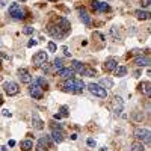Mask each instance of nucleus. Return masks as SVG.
Instances as JSON below:
<instances>
[{"instance_id": "obj_15", "label": "nucleus", "mask_w": 151, "mask_h": 151, "mask_svg": "<svg viewBox=\"0 0 151 151\" xmlns=\"http://www.w3.org/2000/svg\"><path fill=\"white\" fill-rule=\"evenodd\" d=\"M18 77L21 80V83H32V76L27 73V70L24 68H20L18 70Z\"/></svg>"}, {"instance_id": "obj_17", "label": "nucleus", "mask_w": 151, "mask_h": 151, "mask_svg": "<svg viewBox=\"0 0 151 151\" xmlns=\"http://www.w3.org/2000/svg\"><path fill=\"white\" fill-rule=\"evenodd\" d=\"M32 123H33V127L36 130H42L44 128V123H42V119L38 116V113H33L32 115Z\"/></svg>"}, {"instance_id": "obj_23", "label": "nucleus", "mask_w": 151, "mask_h": 151, "mask_svg": "<svg viewBox=\"0 0 151 151\" xmlns=\"http://www.w3.org/2000/svg\"><path fill=\"white\" fill-rule=\"evenodd\" d=\"M100 86L101 88H113V80L112 79H109V77H104V79H101L100 80Z\"/></svg>"}, {"instance_id": "obj_25", "label": "nucleus", "mask_w": 151, "mask_h": 151, "mask_svg": "<svg viewBox=\"0 0 151 151\" xmlns=\"http://www.w3.org/2000/svg\"><path fill=\"white\" fill-rule=\"evenodd\" d=\"M115 74L118 76V77H124V76L127 74V68L125 66H116L115 68Z\"/></svg>"}, {"instance_id": "obj_36", "label": "nucleus", "mask_w": 151, "mask_h": 151, "mask_svg": "<svg viewBox=\"0 0 151 151\" xmlns=\"http://www.w3.org/2000/svg\"><path fill=\"white\" fill-rule=\"evenodd\" d=\"M36 44H38V41L30 39V41H29V44H27V47H33V45H36Z\"/></svg>"}, {"instance_id": "obj_38", "label": "nucleus", "mask_w": 151, "mask_h": 151, "mask_svg": "<svg viewBox=\"0 0 151 151\" xmlns=\"http://www.w3.org/2000/svg\"><path fill=\"white\" fill-rule=\"evenodd\" d=\"M141 3H142V6L148 8V6H150V0H141Z\"/></svg>"}, {"instance_id": "obj_14", "label": "nucleus", "mask_w": 151, "mask_h": 151, "mask_svg": "<svg viewBox=\"0 0 151 151\" xmlns=\"http://www.w3.org/2000/svg\"><path fill=\"white\" fill-rule=\"evenodd\" d=\"M56 24L60 27V29H62L64 30V32L66 33V32H70V21H68L66 18H64V17H57L56 18Z\"/></svg>"}, {"instance_id": "obj_22", "label": "nucleus", "mask_w": 151, "mask_h": 151, "mask_svg": "<svg viewBox=\"0 0 151 151\" xmlns=\"http://www.w3.org/2000/svg\"><path fill=\"white\" fill-rule=\"evenodd\" d=\"M80 20H82L83 23H85L86 26H89V24H91V17L88 15V12H86L85 9H83V8L80 9Z\"/></svg>"}, {"instance_id": "obj_41", "label": "nucleus", "mask_w": 151, "mask_h": 151, "mask_svg": "<svg viewBox=\"0 0 151 151\" xmlns=\"http://www.w3.org/2000/svg\"><path fill=\"white\" fill-rule=\"evenodd\" d=\"M0 8H3V2H0Z\"/></svg>"}, {"instance_id": "obj_29", "label": "nucleus", "mask_w": 151, "mask_h": 151, "mask_svg": "<svg viewBox=\"0 0 151 151\" xmlns=\"http://www.w3.org/2000/svg\"><path fill=\"white\" fill-rule=\"evenodd\" d=\"M47 48H48V51H51V53H55V51L57 50L56 44H55V42H51V41H50V42L47 44Z\"/></svg>"}, {"instance_id": "obj_26", "label": "nucleus", "mask_w": 151, "mask_h": 151, "mask_svg": "<svg viewBox=\"0 0 151 151\" xmlns=\"http://www.w3.org/2000/svg\"><path fill=\"white\" fill-rule=\"evenodd\" d=\"M35 82H36V83H38V85H39V86L42 88V89H44V88H45V89H47V88H48V82H47V80H45L44 77H38V79H36Z\"/></svg>"}, {"instance_id": "obj_11", "label": "nucleus", "mask_w": 151, "mask_h": 151, "mask_svg": "<svg viewBox=\"0 0 151 151\" xmlns=\"http://www.w3.org/2000/svg\"><path fill=\"white\" fill-rule=\"evenodd\" d=\"M50 148H51L50 136H44V138H41L39 141H38V143H36V150L38 151H50Z\"/></svg>"}, {"instance_id": "obj_12", "label": "nucleus", "mask_w": 151, "mask_h": 151, "mask_svg": "<svg viewBox=\"0 0 151 151\" xmlns=\"http://www.w3.org/2000/svg\"><path fill=\"white\" fill-rule=\"evenodd\" d=\"M47 60H48L47 53H45V51H38L36 55L33 56L32 62H33V65H35V66H41L42 64H47Z\"/></svg>"}, {"instance_id": "obj_16", "label": "nucleus", "mask_w": 151, "mask_h": 151, "mask_svg": "<svg viewBox=\"0 0 151 151\" xmlns=\"http://www.w3.org/2000/svg\"><path fill=\"white\" fill-rule=\"evenodd\" d=\"M74 73H76V71L73 70V68H60V70L57 71V74H59L62 79H71L73 76H74Z\"/></svg>"}, {"instance_id": "obj_8", "label": "nucleus", "mask_w": 151, "mask_h": 151, "mask_svg": "<svg viewBox=\"0 0 151 151\" xmlns=\"http://www.w3.org/2000/svg\"><path fill=\"white\" fill-rule=\"evenodd\" d=\"M47 32L55 38V39H62V38L65 36V32L62 29H60L57 24H48V27H47Z\"/></svg>"}, {"instance_id": "obj_42", "label": "nucleus", "mask_w": 151, "mask_h": 151, "mask_svg": "<svg viewBox=\"0 0 151 151\" xmlns=\"http://www.w3.org/2000/svg\"><path fill=\"white\" fill-rule=\"evenodd\" d=\"M50 2H57V0H50Z\"/></svg>"}, {"instance_id": "obj_27", "label": "nucleus", "mask_w": 151, "mask_h": 151, "mask_svg": "<svg viewBox=\"0 0 151 151\" xmlns=\"http://www.w3.org/2000/svg\"><path fill=\"white\" fill-rule=\"evenodd\" d=\"M110 9V6L107 3H100L98 2V6H97V11H100V12H107Z\"/></svg>"}, {"instance_id": "obj_20", "label": "nucleus", "mask_w": 151, "mask_h": 151, "mask_svg": "<svg viewBox=\"0 0 151 151\" xmlns=\"http://www.w3.org/2000/svg\"><path fill=\"white\" fill-rule=\"evenodd\" d=\"M20 147H21V150H23V151H30V150L33 148V142H32V141H29V139L21 141Z\"/></svg>"}, {"instance_id": "obj_7", "label": "nucleus", "mask_w": 151, "mask_h": 151, "mask_svg": "<svg viewBox=\"0 0 151 151\" xmlns=\"http://www.w3.org/2000/svg\"><path fill=\"white\" fill-rule=\"evenodd\" d=\"M64 130L60 128V125L57 124H51V138H53V141H55L56 143H60L64 141Z\"/></svg>"}, {"instance_id": "obj_2", "label": "nucleus", "mask_w": 151, "mask_h": 151, "mask_svg": "<svg viewBox=\"0 0 151 151\" xmlns=\"http://www.w3.org/2000/svg\"><path fill=\"white\" fill-rule=\"evenodd\" d=\"M71 68H73L74 71H77L79 74L86 76V77H92V76L97 74L95 68H91L89 65H82L79 60H73V66H71Z\"/></svg>"}, {"instance_id": "obj_33", "label": "nucleus", "mask_w": 151, "mask_h": 151, "mask_svg": "<svg viewBox=\"0 0 151 151\" xmlns=\"http://www.w3.org/2000/svg\"><path fill=\"white\" fill-rule=\"evenodd\" d=\"M2 115L6 116V118H11V116H12V113H11L9 110H6V109H5V110H2Z\"/></svg>"}, {"instance_id": "obj_43", "label": "nucleus", "mask_w": 151, "mask_h": 151, "mask_svg": "<svg viewBox=\"0 0 151 151\" xmlns=\"http://www.w3.org/2000/svg\"><path fill=\"white\" fill-rule=\"evenodd\" d=\"M20 2H26V0H20Z\"/></svg>"}, {"instance_id": "obj_19", "label": "nucleus", "mask_w": 151, "mask_h": 151, "mask_svg": "<svg viewBox=\"0 0 151 151\" xmlns=\"http://www.w3.org/2000/svg\"><path fill=\"white\" fill-rule=\"evenodd\" d=\"M139 89H141L147 97L151 95V85H150V82H142L141 85H139Z\"/></svg>"}, {"instance_id": "obj_30", "label": "nucleus", "mask_w": 151, "mask_h": 151, "mask_svg": "<svg viewBox=\"0 0 151 151\" xmlns=\"http://www.w3.org/2000/svg\"><path fill=\"white\" fill-rule=\"evenodd\" d=\"M133 118H134L136 121H143V113H141V112H134V113H133Z\"/></svg>"}, {"instance_id": "obj_32", "label": "nucleus", "mask_w": 151, "mask_h": 151, "mask_svg": "<svg viewBox=\"0 0 151 151\" xmlns=\"http://www.w3.org/2000/svg\"><path fill=\"white\" fill-rule=\"evenodd\" d=\"M86 143H88V145H89V147H92V148H94V147L97 145V142H95V139H92V138H88V141H86Z\"/></svg>"}, {"instance_id": "obj_5", "label": "nucleus", "mask_w": 151, "mask_h": 151, "mask_svg": "<svg viewBox=\"0 0 151 151\" xmlns=\"http://www.w3.org/2000/svg\"><path fill=\"white\" fill-rule=\"evenodd\" d=\"M88 89H89L91 94L98 97V98H106V97H107V91H106L104 88H101L100 85H97V83H89Z\"/></svg>"}, {"instance_id": "obj_35", "label": "nucleus", "mask_w": 151, "mask_h": 151, "mask_svg": "<svg viewBox=\"0 0 151 151\" xmlns=\"http://www.w3.org/2000/svg\"><path fill=\"white\" fill-rule=\"evenodd\" d=\"M62 50H64V53H65V56H70V57H71V53H70V50H68V47H66V45H64V47H62Z\"/></svg>"}, {"instance_id": "obj_21", "label": "nucleus", "mask_w": 151, "mask_h": 151, "mask_svg": "<svg viewBox=\"0 0 151 151\" xmlns=\"http://www.w3.org/2000/svg\"><path fill=\"white\" fill-rule=\"evenodd\" d=\"M134 15H136V18H138V20H148L150 18V14L145 12V11H142V9H136Z\"/></svg>"}, {"instance_id": "obj_1", "label": "nucleus", "mask_w": 151, "mask_h": 151, "mask_svg": "<svg viewBox=\"0 0 151 151\" xmlns=\"http://www.w3.org/2000/svg\"><path fill=\"white\" fill-rule=\"evenodd\" d=\"M62 89L65 91V92L79 94V92H82V91L85 89V83H83L82 80H79V79L71 77V79H66V82H65V85H64Z\"/></svg>"}, {"instance_id": "obj_40", "label": "nucleus", "mask_w": 151, "mask_h": 151, "mask_svg": "<svg viewBox=\"0 0 151 151\" xmlns=\"http://www.w3.org/2000/svg\"><path fill=\"white\" fill-rule=\"evenodd\" d=\"M15 145V141H9V147H14Z\"/></svg>"}, {"instance_id": "obj_28", "label": "nucleus", "mask_w": 151, "mask_h": 151, "mask_svg": "<svg viewBox=\"0 0 151 151\" xmlns=\"http://www.w3.org/2000/svg\"><path fill=\"white\" fill-rule=\"evenodd\" d=\"M53 68L55 70H60V68H64V60L62 59H55V62H53Z\"/></svg>"}, {"instance_id": "obj_24", "label": "nucleus", "mask_w": 151, "mask_h": 151, "mask_svg": "<svg viewBox=\"0 0 151 151\" xmlns=\"http://www.w3.org/2000/svg\"><path fill=\"white\" fill-rule=\"evenodd\" d=\"M132 151H145V147H143V143L142 142H134L132 143Z\"/></svg>"}, {"instance_id": "obj_34", "label": "nucleus", "mask_w": 151, "mask_h": 151, "mask_svg": "<svg viewBox=\"0 0 151 151\" xmlns=\"http://www.w3.org/2000/svg\"><path fill=\"white\" fill-rule=\"evenodd\" d=\"M60 110H62V113H60V115H62V116H66L68 115V107H66V106H62V107H60Z\"/></svg>"}, {"instance_id": "obj_10", "label": "nucleus", "mask_w": 151, "mask_h": 151, "mask_svg": "<svg viewBox=\"0 0 151 151\" xmlns=\"http://www.w3.org/2000/svg\"><path fill=\"white\" fill-rule=\"evenodd\" d=\"M29 92H30V95H32L33 98H36V100H41V98L44 97V91H42V88L38 85L36 82H33V83H30V86H29Z\"/></svg>"}, {"instance_id": "obj_44", "label": "nucleus", "mask_w": 151, "mask_h": 151, "mask_svg": "<svg viewBox=\"0 0 151 151\" xmlns=\"http://www.w3.org/2000/svg\"><path fill=\"white\" fill-rule=\"evenodd\" d=\"M0 80H2V76H0Z\"/></svg>"}, {"instance_id": "obj_3", "label": "nucleus", "mask_w": 151, "mask_h": 151, "mask_svg": "<svg viewBox=\"0 0 151 151\" xmlns=\"http://www.w3.org/2000/svg\"><path fill=\"white\" fill-rule=\"evenodd\" d=\"M133 136L142 143H150L151 142V133H150L148 128H134Z\"/></svg>"}, {"instance_id": "obj_18", "label": "nucleus", "mask_w": 151, "mask_h": 151, "mask_svg": "<svg viewBox=\"0 0 151 151\" xmlns=\"http://www.w3.org/2000/svg\"><path fill=\"white\" fill-rule=\"evenodd\" d=\"M134 64L138 66H148L150 65V57L148 56H139L134 59Z\"/></svg>"}, {"instance_id": "obj_31", "label": "nucleus", "mask_w": 151, "mask_h": 151, "mask_svg": "<svg viewBox=\"0 0 151 151\" xmlns=\"http://www.w3.org/2000/svg\"><path fill=\"white\" fill-rule=\"evenodd\" d=\"M23 33H24V35H32L33 33V27H30V26L24 27V29H23Z\"/></svg>"}, {"instance_id": "obj_6", "label": "nucleus", "mask_w": 151, "mask_h": 151, "mask_svg": "<svg viewBox=\"0 0 151 151\" xmlns=\"http://www.w3.org/2000/svg\"><path fill=\"white\" fill-rule=\"evenodd\" d=\"M110 109H112V112L115 113V115H121V112L124 110V101H123V98H121L119 95L113 97L112 104H110Z\"/></svg>"}, {"instance_id": "obj_4", "label": "nucleus", "mask_w": 151, "mask_h": 151, "mask_svg": "<svg viewBox=\"0 0 151 151\" xmlns=\"http://www.w3.org/2000/svg\"><path fill=\"white\" fill-rule=\"evenodd\" d=\"M9 15L14 20H23L26 17V11H24V8H21V5L12 3L9 6Z\"/></svg>"}, {"instance_id": "obj_39", "label": "nucleus", "mask_w": 151, "mask_h": 151, "mask_svg": "<svg viewBox=\"0 0 151 151\" xmlns=\"http://www.w3.org/2000/svg\"><path fill=\"white\" fill-rule=\"evenodd\" d=\"M53 118H55V119H62L64 116H62V115H60V113H56V115H55V116H53Z\"/></svg>"}, {"instance_id": "obj_37", "label": "nucleus", "mask_w": 151, "mask_h": 151, "mask_svg": "<svg viewBox=\"0 0 151 151\" xmlns=\"http://www.w3.org/2000/svg\"><path fill=\"white\" fill-rule=\"evenodd\" d=\"M91 6H92V9H95V11H97V6H98V2H97V0H92V2H91Z\"/></svg>"}, {"instance_id": "obj_9", "label": "nucleus", "mask_w": 151, "mask_h": 151, "mask_svg": "<svg viewBox=\"0 0 151 151\" xmlns=\"http://www.w3.org/2000/svg\"><path fill=\"white\" fill-rule=\"evenodd\" d=\"M3 89H5V92L9 95V97H12V95H17L18 92H20V88H18V85L15 82H5L3 83Z\"/></svg>"}, {"instance_id": "obj_13", "label": "nucleus", "mask_w": 151, "mask_h": 151, "mask_svg": "<svg viewBox=\"0 0 151 151\" xmlns=\"http://www.w3.org/2000/svg\"><path fill=\"white\" fill-rule=\"evenodd\" d=\"M116 66H118V62H116V59H115V57H109V59H106V62L103 64L104 71H107V73L113 71Z\"/></svg>"}]
</instances>
